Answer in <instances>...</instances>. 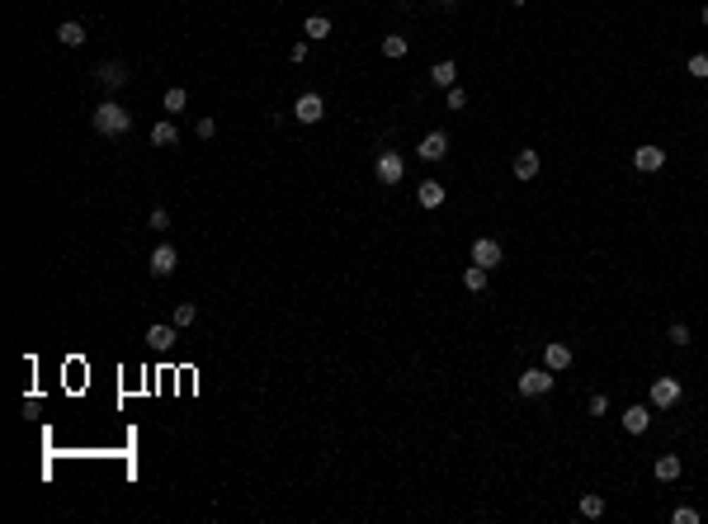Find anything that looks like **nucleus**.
<instances>
[{"mask_svg":"<svg viewBox=\"0 0 708 524\" xmlns=\"http://www.w3.org/2000/svg\"><path fill=\"white\" fill-rule=\"evenodd\" d=\"M90 123H94V132H104V137H123L128 127H132V113H128L118 99H104V104L94 109Z\"/></svg>","mask_w":708,"mask_h":524,"instance_id":"1","label":"nucleus"},{"mask_svg":"<svg viewBox=\"0 0 708 524\" xmlns=\"http://www.w3.org/2000/svg\"><path fill=\"white\" fill-rule=\"evenodd\" d=\"M552 382H557V373H552L548 364L524 368V373H519V397H543V392H552Z\"/></svg>","mask_w":708,"mask_h":524,"instance_id":"2","label":"nucleus"},{"mask_svg":"<svg viewBox=\"0 0 708 524\" xmlns=\"http://www.w3.org/2000/svg\"><path fill=\"white\" fill-rule=\"evenodd\" d=\"M680 401V378H652V411H671Z\"/></svg>","mask_w":708,"mask_h":524,"instance_id":"3","label":"nucleus"},{"mask_svg":"<svg viewBox=\"0 0 708 524\" xmlns=\"http://www.w3.org/2000/svg\"><path fill=\"white\" fill-rule=\"evenodd\" d=\"M472 265L496 270V265H501V241H496V237H477V241H472Z\"/></svg>","mask_w":708,"mask_h":524,"instance_id":"4","label":"nucleus"},{"mask_svg":"<svg viewBox=\"0 0 708 524\" xmlns=\"http://www.w3.org/2000/svg\"><path fill=\"white\" fill-rule=\"evenodd\" d=\"M321 113H326V99L312 95V90H307V95H298V104H293V118H298V123H307V127L321 123Z\"/></svg>","mask_w":708,"mask_h":524,"instance_id":"5","label":"nucleus"},{"mask_svg":"<svg viewBox=\"0 0 708 524\" xmlns=\"http://www.w3.org/2000/svg\"><path fill=\"white\" fill-rule=\"evenodd\" d=\"M175 265H180V251H175V246H156V251H151V265H147V270L156 274V279H170V274H175Z\"/></svg>","mask_w":708,"mask_h":524,"instance_id":"6","label":"nucleus"},{"mask_svg":"<svg viewBox=\"0 0 708 524\" xmlns=\"http://www.w3.org/2000/svg\"><path fill=\"white\" fill-rule=\"evenodd\" d=\"M661 166H666V151H661V146L647 142V146H638V151H633V170L652 175V170H661Z\"/></svg>","mask_w":708,"mask_h":524,"instance_id":"7","label":"nucleus"},{"mask_svg":"<svg viewBox=\"0 0 708 524\" xmlns=\"http://www.w3.org/2000/svg\"><path fill=\"white\" fill-rule=\"evenodd\" d=\"M94 80H99L104 90H118V85H128V66L123 62H99L94 66Z\"/></svg>","mask_w":708,"mask_h":524,"instance_id":"8","label":"nucleus"},{"mask_svg":"<svg viewBox=\"0 0 708 524\" xmlns=\"http://www.w3.org/2000/svg\"><path fill=\"white\" fill-rule=\"evenodd\" d=\"M402 175H406V166H402L397 151H383V156H378V180H383V185H402Z\"/></svg>","mask_w":708,"mask_h":524,"instance_id":"9","label":"nucleus"},{"mask_svg":"<svg viewBox=\"0 0 708 524\" xmlns=\"http://www.w3.org/2000/svg\"><path fill=\"white\" fill-rule=\"evenodd\" d=\"M444 156H449V137H444V132H430V137L421 142V161L435 166V161H444Z\"/></svg>","mask_w":708,"mask_h":524,"instance_id":"10","label":"nucleus"},{"mask_svg":"<svg viewBox=\"0 0 708 524\" xmlns=\"http://www.w3.org/2000/svg\"><path fill=\"white\" fill-rule=\"evenodd\" d=\"M175 340H180V326H175V321H170V326H151V331H147V345L161 349V354H166Z\"/></svg>","mask_w":708,"mask_h":524,"instance_id":"11","label":"nucleus"},{"mask_svg":"<svg viewBox=\"0 0 708 524\" xmlns=\"http://www.w3.org/2000/svg\"><path fill=\"white\" fill-rule=\"evenodd\" d=\"M647 425H652V406H628L623 411V430L628 435H647Z\"/></svg>","mask_w":708,"mask_h":524,"instance_id":"12","label":"nucleus"},{"mask_svg":"<svg viewBox=\"0 0 708 524\" xmlns=\"http://www.w3.org/2000/svg\"><path fill=\"white\" fill-rule=\"evenodd\" d=\"M543 364H548L552 373H562V368H571V349H566L562 340H552V345L543 349Z\"/></svg>","mask_w":708,"mask_h":524,"instance_id":"13","label":"nucleus"},{"mask_svg":"<svg viewBox=\"0 0 708 524\" xmlns=\"http://www.w3.org/2000/svg\"><path fill=\"white\" fill-rule=\"evenodd\" d=\"M510 170H515V180H534V175H538V151H529V146H524Z\"/></svg>","mask_w":708,"mask_h":524,"instance_id":"14","label":"nucleus"},{"mask_svg":"<svg viewBox=\"0 0 708 524\" xmlns=\"http://www.w3.org/2000/svg\"><path fill=\"white\" fill-rule=\"evenodd\" d=\"M680 468H685V463H680V454H661L652 473H657V482H676V477H680Z\"/></svg>","mask_w":708,"mask_h":524,"instance_id":"15","label":"nucleus"},{"mask_svg":"<svg viewBox=\"0 0 708 524\" xmlns=\"http://www.w3.org/2000/svg\"><path fill=\"white\" fill-rule=\"evenodd\" d=\"M57 38H62L66 48H80V43H85V24H80V19H66V24H57Z\"/></svg>","mask_w":708,"mask_h":524,"instance_id":"16","label":"nucleus"},{"mask_svg":"<svg viewBox=\"0 0 708 524\" xmlns=\"http://www.w3.org/2000/svg\"><path fill=\"white\" fill-rule=\"evenodd\" d=\"M416 199H421V208H440L444 204V185H440V180H425Z\"/></svg>","mask_w":708,"mask_h":524,"instance_id":"17","label":"nucleus"},{"mask_svg":"<svg viewBox=\"0 0 708 524\" xmlns=\"http://www.w3.org/2000/svg\"><path fill=\"white\" fill-rule=\"evenodd\" d=\"M487 274L491 270H482V265H468V270H463V288H468V293H487Z\"/></svg>","mask_w":708,"mask_h":524,"instance_id":"18","label":"nucleus"},{"mask_svg":"<svg viewBox=\"0 0 708 524\" xmlns=\"http://www.w3.org/2000/svg\"><path fill=\"white\" fill-rule=\"evenodd\" d=\"M430 80H435L440 90H449V85L458 80V66L454 62H435V66H430Z\"/></svg>","mask_w":708,"mask_h":524,"instance_id":"19","label":"nucleus"},{"mask_svg":"<svg viewBox=\"0 0 708 524\" xmlns=\"http://www.w3.org/2000/svg\"><path fill=\"white\" fill-rule=\"evenodd\" d=\"M175 326H180V331H185V326H194V321H199V307H194V302H175Z\"/></svg>","mask_w":708,"mask_h":524,"instance_id":"20","label":"nucleus"},{"mask_svg":"<svg viewBox=\"0 0 708 524\" xmlns=\"http://www.w3.org/2000/svg\"><path fill=\"white\" fill-rule=\"evenodd\" d=\"M581 515H585V520H600V515H604V496L585 492V496H581Z\"/></svg>","mask_w":708,"mask_h":524,"instance_id":"21","label":"nucleus"},{"mask_svg":"<svg viewBox=\"0 0 708 524\" xmlns=\"http://www.w3.org/2000/svg\"><path fill=\"white\" fill-rule=\"evenodd\" d=\"M151 142H156V146H175V142H180L175 123H156V127H151Z\"/></svg>","mask_w":708,"mask_h":524,"instance_id":"22","label":"nucleus"},{"mask_svg":"<svg viewBox=\"0 0 708 524\" xmlns=\"http://www.w3.org/2000/svg\"><path fill=\"white\" fill-rule=\"evenodd\" d=\"M383 57H392V62L406 57V38H402V33H387V38H383Z\"/></svg>","mask_w":708,"mask_h":524,"instance_id":"23","label":"nucleus"},{"mask_svg":"<svg viewBox=\"0 0 708 524\" xmlns=\"http://www.w3.org/2000/svg\"><path fill=\"white\" fill-rule=\"evenodd\" d=\"M185 104H189V90H185V85L166 90V109H170V113H185Z\"/></svg>","mask_w":708,"mask_h":524,"instance_id":"24","label":"nucleus"},{"mask_svg":"<svg viewBox=\"0 0 708 524\" xmlns=\"http://www.w3.org/2000/svg\"><path fill=\"white\" fill-rule=\"evenodd\" d=\"M302 33H307V38H326V33H330V19H326V15H312L307 24H302Z\"/></svg>","mask_w":708,"mask_h":524,"instance_id":"25","label":"nucleus"},{"mask_svg":"<svg viewBox=\"0 0 708 524\" xmlns=\"http://www.w3.org/2000/svg\"><path fill=\"white\" fill-rule=\"evenodd\" d=\"M690 76L694 80H708V52H694V57H690Z\"/></svg>","mask_w":708,"mask_h":524,"instance_id":"26","label":"nucleus"},{"mask_svg":"<svg viewBox=\"0 0 708 524\" xmlns=\"http://www.w3.org/2000/svg\"><path fill=\"white\" fill-rule=\"evenodd\" d=\"M671 524H699V510H694V506H676V510H671Z\"/></svg>","mask_w":708,"mask_h":524,"instance_id":"27","label":"nucleus"},{"mask_svg":"<svg viewBox=\"0 0 708 524\" xmlns=\"http://www.w3.org/2000/svg\"><path fill=\"white\" fill-rule=\"evenodd\" d=\"M147 227H151V232H166V227H170V213H166V208H151Z\"/></svg>","mask_w":708,"mask_h":524,"instance_id":"28","label":"nucleus"},{"mask_svg":"<svg viewBox=\"0 0 708 524\" xmlns=\"http://www.w3.org/2000/svg\"><path fill=\"white\" fill-rule=\"evenodd\" d=\"M444 104H449V109H463V104H468V95H463L458 85H449V90H444Z\"/></svg>","mask_w":708,"mask_h":524,"instance_id":"29","label":"nucleus"},{"mask_svg":"<svg viewBox=\"0 0 708 524\" xmlns=\"http://www.w3.org/2000/svg\"><path fill=\"white\" fill-rule=\"evenodd\" d=\"M194 132H199L204 142H208V137H218V118H199V123H194Z\"/></svg>","mask_w":708,"mask_h":524,"instance_id":"30","label":"nucleus"},{"mask_svg":"<svg viewBox=\"0 0 708 524\" xmlns=\"http://www.w3.org/2000/svg\"><path fill=\"white\" fill-rule=\"evenodd\" d=\"M671 345H690V326H685V321L671 326Z\"/></svg>","mask_w":708,"mask_h":524,"instance_id":"31","label":"nucleus"},{"mask_svg":"<svg viewBox=\"0 0 708 524\" xmlns=\"http://www.w3.org/2000/svg\"><path fill=\"white\" fill-rule=\"evenodd\" d=\"M604 411H609V397H604V392H595V397H590V416H604Z\"/></svg>","mask_w":708,"mask_h":524,"instance_id":"32","label":"nucleus"},{"mask_svg":"<svg viewBox=\"0 0 708 524\" xmlns=\"http://www.w3.org/2000/svg\"><path fill=\"white\" fill-rule=\"evenodd\" d=\"M440 5H444V10H454V5H458V0H440Z\"/></svg>","mask_w":708,"mask_h":524,"instance_id":"33","label":"nucleus"},{"mask_svg":"<svg viewBox=\"0 0 708 524\" xmlns=\"http://www.w3.org/2000/svg\"><path fill=\"white\" fill-rule=\"evenodd\" d=\"M699 19H704V29H708V5H704V15H699Z\"/></svg>","mask_w":708,"mask_h":524,"instance_id":"34","label":"nucleus"},{"mask_svg":"<svg viewBox=\"0 0 708 524\" xmlns=\"http://www.w3.org/2000/svg\"><path fill=\"white\" fill-rule=\"evenodd\" d=\"M505 5H524V0H505Z\"/></svg>","mask_w":708,"mask_h":524,"instance_id":"35","label":"nucleus"}]
</instances>
